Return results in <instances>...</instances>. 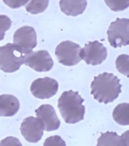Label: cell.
<instances>
[{
	"instance_id": "18",
	"label": "cell",
	"mask_w": 129,
	"mask_h": 146,
	"mask_svg": "<svg viewBox=\"0 0 129 146\" xmlns=\"http://www.w3.org/2000/svg\"><path fill=\"white\" fill-rule=\"evenodd\" d=\"M106 5L114 12L122 11L127 9L129 5V0H105Z\"/></svg>"
},
{
	"instance_id": "8",
	"label": "cell",
	"mask_w": 129,
	"mask_h": 146,
	"mask_svg": "<svg viewBox=\"0 0 129 146\" xmlns=\"http://www.w3.org/2000/svg\"><path fill=\"white\" fill-rule=\"evenodd\" d=\"M13 44L22 49L23 54H28L37 45V35L35 29L30 26L18 28L13 35Z\"/></svg>"
},
{
	"instance_id": "15",
	"label": "cell",
	"mask_w": 129,
	"mask_h": 146,
	"mask_svg": "<svg viewBox=\"0 0 129 146\" xmlns=\"http://www.w3.org/2000/svg\"><path fill=\"white\" fill-rule=\"evenodd\" d=\"M113 119L121 125H129V104L120 103L113 111Z\"/></svg>"
},
{
	"instance_id": "7",
	"label": "cell",
	"mask_w": 129,
	"mask_h": 146,
	"mask_svg": "<svg viewBox=\"0 0 129 146\" xmlns=\"http://www.w3.org/2000/svg\"><path fill=\"white\" fill-rule=\"evenodd\" d=\"M81 57L88 65H100L106 59L107 49L98 41L89 42L81 49Z\"/></svg>"
},
{
	"instance_id": "4",
	"label": "cell",
	"mask_w": 129,
	"mask_h": 146,
	"mask_svg": "<svg viewBox=\"0 0 129 146\" xmlns=\"http://www.w3.org/2000/svg\"><path fill=\"white\" fill-rule=\"evenodd\" d=\"M108 40L113 48H121L129 44V19L117 18L111 23L107 31Z\"/></svg>"
},
{
	"instance_id": "3",
	"label": "cell",
	"mask_w": 129,
	"mask_h": 146,
	"mask_svg": "<svg viewBox=\"0 0 129 146\" xmlns=\"http://www.w3.org/2000/svg\"><path fill=\"white\" fill-rule=\"evenodd\" d=\"M24 63V54L18 45L7 43L0 47V69L5 73L18 70Z\"/></svg>"
},
{
	"instance_id": "22",
	"label": "cell",
	"mask_w": 129,
	"mask_h": 146,
	"mask_svg": "<svg viewBox=\"0 0 129 146\" xmlns=\"http://www.w3.org/2000/svg\"><path fill=\"white\" fill-rule=\"evenodd\" d=\"M0 145H19L22 146V143L18 139L15 138V137H9L3 139L0 143Z\"/></svg>"
},
{
	"instance_id": "19",
	"label": "cell",
	"mask_w": 129,
	"mask_h": 146,
	"mask_svg": "<svg viewBox=\"0 0 129 146\" xmlns=\"http://www.w3.org/2000/svg\"><path fill=\"white\" fill-rule=\"evenodd\" d=\"M11 19L5 15H0V41L3 40L5 32L11 27Z\"/></svg>"
},
{
	"instance_id": "21",
	"label": "cell",
	"mask_w": 129,
	"mask_h": 146,
	"mask_svg": "<svg viewBox=\"0 0 129 146\" xmlns=\"http://www.w3.org/2000/svg\"><path fill=\"white\" fill-rule=\"evenodd\" d=\"M29 0H3L4 3L10 8H18L28 3Z\"/></svg>"
},
{
	"instance_id": "14",
	"label": "cell",
	"mask_w": 129,
	"mask_h": 146,
	"mask_svg": "<svg viewBox=\"0 0 129 146\" xmlns=\"http://www.w3.org/2000/svg\"><path fill=\"white\" fill-rule=\"evenodd\" d=\"M59 5L63 13L67 16L76 17L84 12L86 8V0H60Z\"/></svg>"
},
{
	"instance_id": "5",
	"label": "cell",
	"mask_w": 129,
	"mask_h": 146,
	"mask_svg": "<svg viewBox=\"0 0 129 146\" xmlns=\"http://www.w3.org/2000/svg\"><path fill=\"white\" fill-rule=\"evenodd\" d=\"M81 50L79 44L71 41H64L56 47L55 54L61 64L73 66L81 61Z\"/></svg>"
},
{
	"instance_id": "9",
	"label": "cell",
	"mask_w": 129,
	"mask_h": 146,
	"mask_svg": "<svg viewBox=\"0 0 129 146\" xmlns=\"http://www.w3.org/2000/svg\"><path fill=\"white\" fill-rule=\"evenodd\" d=\"M58 83L50 77L39 78L34 80L30 86V91L38 99H50L57 94Z\"/></svg>"
},
{
	"instance_id": "6",
	"label": "cell",
	"mask_w": 129,
	"mask_h": 146,
	"mask_svg": "<svg viewBox=\"0 0 129 146\" xmlns=\"http://www.w3.org/2000/svg\"><path fill=\"white\" fill-rule=\"evenodd\" d=\"M24 63L37 72L50 71L54 65L53 60L50 54L45 50L31 51L26 54L24 56Z\"/></svg>"
},
{
	"instance_id": "17",
	"label": "cell",
	"mask_w": 129,
	"mask_h": 146,
	"mask_svg": "<svg viewBox=\"0 0 129 146\" xmlns=\"http://www.w3.org/2000/svg\"><path fill=\"white\" fill-rule=\"evenodd\" d=\"M116 68L119 72L129 76V56L128 54H121L116 59Z\"/></svg>"
},
{
	"instance_id": "1",
	"label": "cell",
	"mask_w": 129,
	"mask_h": 146,
	"mask_svg": "<svg viewBox=\"0 0 129 146\" xmlns=\"http://www.w3.org/2000/svg\"><path fill=\"white\" fill-rule=\"evenodd\" d=\"M122 85L117 76L110 73H103L95 76L91 84V94L99 102H112L121 93Z\"/></svg>"
},
{
	"instance_id": "11",
	"label": "cell",
	"mask_w": 129,
	"mask_h": 146,
	"mask_svg": "<svg viewBox=\"0 0 129 146\" xmlns=\"http://www.w3.org/2000/svg\"><path fill=\"white\" fill-rule=\"evenodd\" d=\"M37 117L41 119L46 131H53L60 128L61 122L58 118L54 108L50 105L44 104L35 110Z\"/></svg>"
},
{
	"instance_id": "13",
	"label": "cell",
	"mask_w": 129,
	"mask_h": 146,
	"mask_svg": "<svg viewBox=\"0 0 129 146\" xmlns=\"http://www.w3.org/2000/svg\"><path fill=\"white\" fill-rule=\"evenodd\" d=\"M20 108V103L16 96L10 94L0 95V116L13 117Z\"/></svg>"
},
{
	"instance_id": "10",
	"label": "cell",
	"mask_w": 129,
	"mask_h": 146,
	"mask_svg": "<svg viewBox=\"0 0 129 146\" xmlns=\"http://www.w3.org/2000/svg\"><path fill=\"white\" fill-rule=\"evenodd\" d=\"M20 131L26 140L31 143H38L44 135V125L39 118L29 117L22 122Z\"/></svg>"
},
{
	"instance_id": "12",
	"label": "cell",
	"mask_w": 129,
	"mask_h": 146,
	"mask_svg": "<svg viewBox=\"0 0 129 146\" xmlns=\"http://www.w3.org/2000/svg\"><path fill=\"white\" fill-rule=\"evenodd\" d=\"M128 133L127 131L122 136L112 131L101 133L98 140V146H128L129 145Z\"/></svg>"
},
{
	"instance_id": "2",
	"label": "cell",
	"mask_w": 129,
	"mask_h": 146,
	"mask_svg": "<svg viewBox=\"0 0 129 146\" xmlns=\"http://www.w3.org/2000/svg\"><path fill=\"white\" fill-rule=\"evenodd\" d=\"M84 101L77 91H64L58 101V107L64 120L69 124H75L83 120L85 115Z\"/></svg>"
},
{
	"instance_id": "20",
	"label": "cell",
	"mask_w": 129,
	"mask_h": 146,
	"mask_svg": "<svg viewBox=\"0 0 129 146\" xmlns=\"http://www.w3.org/2000/svg\"><path fill=\"white\" fill-rule=\"evenodd\" d=\"M44 146H66V143L59 136H52L46 138L44 143Z\"/></svg>"
},
{
	"instance_id": "16",
	"label": "cell",
	"mask_w": 129,
	"mask_h": 146,
	"mask_svg": "<svg viewBox=\"0 0 129 146\" xmlns=\"http://www.w3.org/2000/svg\"><path fill=\"white\" fill-rule=\"evenodd\" d=\"M49 0H29L26 5V11L31 14L42 13L47 8Z\"/></svg>"
}]
</instances>
